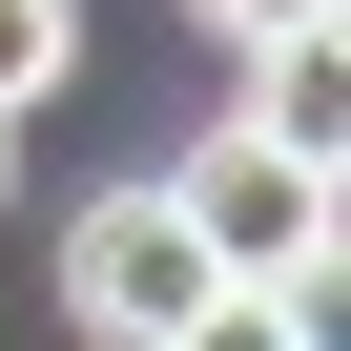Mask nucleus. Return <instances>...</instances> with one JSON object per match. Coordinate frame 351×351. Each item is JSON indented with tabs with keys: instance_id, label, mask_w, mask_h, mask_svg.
Masks as SVG:
<instances>
[{
	"instance_id": "20e7f679",
	"label": "nucleus",
	"mask_w": 351,
	"mask_h": 351,
	"mask_svg": "<svg viewBox=\"0 0 351 351\" xmlns=\"http://www.w3.org/2000/svg\"><path fill=\"white\" fill-rule=\"evenodd\" d=\"M145 351H330V289H207V310H165Z\"/></svg>"
},
{
	"instance_id": "0eeeda50",
	"label": "nucleus",
	"mask_w": 351,
	"mask_h": 351,
	"mask_svg": "<svg viewBox=\"0 0 351 351\" xmlns=\"http://www.w3.org/2000/svg\"><path fill=\"white\" fill-rule=\"evenodd\" d=\"M0 165H21V145H0Z\"/></svg>"
},
{
	"instance_id": "f03ea898",
	"label": "nucleus",
	"mask_w": 351,
	"mask_h": 351,
	"mask_svg": "<svg viewBox=\"0 0 351 351\" xmlns=\"http://www.w3.org/2000/svg\"><path fill=\"white\" fill-rule=\"evenodd\" d=\"M62 310H83L104 351H145L165 310H207V248H186V207H165V165H145V186H104V207L62 228Z\"/></svg>"
},
{
	"instance_id": "423d86ee",
	"label": "nucleus",
	"mask_w": 351,
	"mask_h": 351,
	"mask_svg": "<svg viewBox=\"0 0 351 351\" xmlns=\"http://www.w3.org/2000/svg\"><path fill=\"white\" fill-rule=\"evenodd\" d=\"M207 21H228V42H330L351 0H207Z\"/></svg>"
},
{
	"instance_id": "7ed1b4c3",
	"label": "nucleus",
	"mask_w": 351,
	"mask_h": 351,
	"mask_svg": "<svg viewBox=\"0 0 351 351\" xmlns=\"http://www.w3.org/2000/svg\"><path fill=\"white\" fill-rule=\"evenodd\" d=\"M248 124L330 165V145H351V21H330V42H248Z\"/></svg>"
},
{
	"instance_id": "39448f33",
	"label": "nucleus",
	"mask_w": 351,
	"mask_h": 351,
	"mask_svg": "<svg viewBox=\"0 0 351 351\" xmlns=\"http://www.w3.org/2000/svg\"><path fill=\"white\" fill-rule=\"evenodd\" d=\"M62 62H83V0H0V124L62 104Z\"/></svg>"
},
{
	"instance_id": "f257e3e1",
	"label": "nucleus",
	"mask_w": 351,
	"mask_h": 351,
	"mask_svg": "<svg viewBox=\"0 0 351 351\" xmlns=\"http://www.w3.org/2000/svg\"><path fill=\"white\" fill-rule=\"evenodd\" d=\"M165 207H186L207 289H330V165L269 145V124H207L186 165H165Z\"/></svg>"
}]
</instances>
